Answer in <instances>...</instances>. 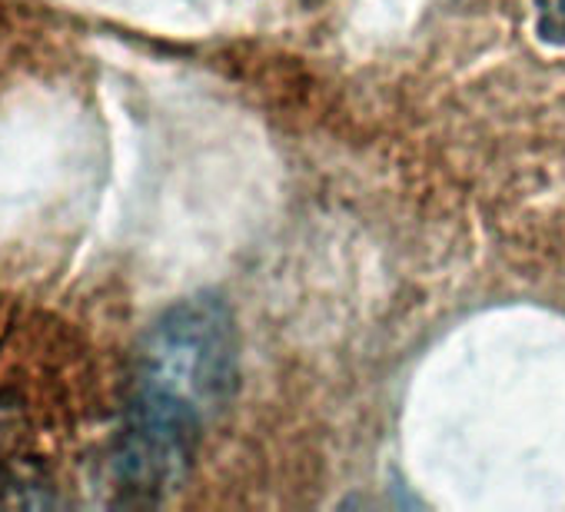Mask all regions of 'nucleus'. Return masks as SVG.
I'll list each match as a JSON object with an SVG mask.
<instances>
[{
  "label": "nucleus",
  "mask_w": 565,
  "mask_h": 512,
  "mask_svg": "<svg viewBox=\"0 0 565 512\" xmlns=\"http://www.w3.org/2000/svg\"><path fill=\"white\" fill-rule=\"evenodd\" d=\"M236 386V327L216 297L170 307L137 350L134 399L203 429Z\"/></svg>",
  "instance_id": "f257e3e1"
},
{
  "label": "nucleus",
  "mask_w": 565,
  "mask_h": 512,
  "mask_svg": "<svg viewBox=\"0 0 565 512\" xmlns=\"http://www.w3.org/2000/svg\"><path fill=\"white\" fill-rule=\"evenodd\" d=\"M539 38L552 47H565V0H535Z\"/></svg>",
  "instance_id": "7ed1b4c3"
},
{
  "label": "nucleus",
  "mask_w": 565,
  "mask_h": 512,
  "mask_svg": "<svg viewBox=\"0 0 565 512\" xmlns=\"http://www.w3.org/2000/svg\"><path fill=\"white\" fill-rule=\"evenodd\" d=\"M200 436H203L200 429L167 413L130 403L114 452V469L120 486L140 499H160L173 492L193 466Z\"/></svg>",
  "instance_id": "f03ea898"
}]
</instances>
